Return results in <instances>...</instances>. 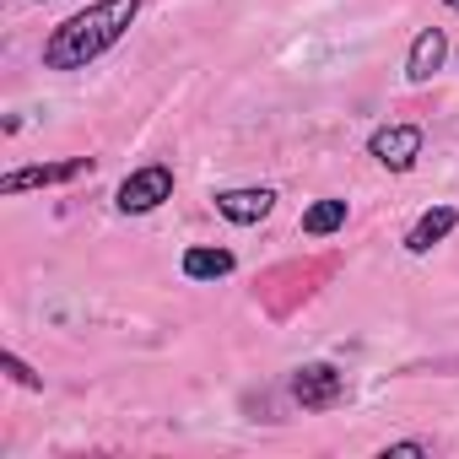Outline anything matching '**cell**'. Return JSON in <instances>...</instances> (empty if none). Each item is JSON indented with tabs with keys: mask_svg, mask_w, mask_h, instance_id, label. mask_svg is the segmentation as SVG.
Segmentation results:
<instances>
[{
	"mask_svg": "<svg viewBox=\"0 0 459 459\" xmlns=\"http://www.w3.org/2000/svg\"><path fill=\"white\" fill-rule=\"evenodd\" d=\"M416 152H421V130L416 125H389V130L373 135V157L384 168H394V173H405L416 162Z\"/></svg>",
	"mask_w": 459,
	"mask_h": 459,
	"instance_id": "3957f363",
	"label": "cell"
},
{
	"mask_svg": "<svg viewBox=\"0 0 459 459\" xmlns=\"http://www.w3.org/2000/svg\"><path fill=\"white\" fill-rule=\"evenodd\" d=\"M443 55H448L443 33H437V28H427V33H421V39L411 44V65H405V76H411V82H427V76H432V71L443 65Z\"/></svg>",
	"mask_w": 459,
	"mask_h": 459,
	"instance_id": "52a82bcc",
	"label": "cell"
},
{
	"mask_svg": "<svg viewBox=\"0 0 459 459\" xmlns=\"http://www.w3.org/2000/svg\"><path fill=\"white\" fill-rule=\"evenodd\" d=\"M76 173H87V157H76V162H55V168H22V173H6V178H0V189H6V195H22V189H33V184H60V178H76Z\"/></svg>",
	"mask_w": 459,
	"mask_h": 459,
	"instance_id": "8992f818",
	"label": "cell"
},
{
	"mask_svg": "<svg viewBox=\"0 0 459 459\" xmlns=\"http://www.w3.org/2000/svg\"><path fill=\"white\" fill-rule=\"evenodd\" d=\"M448 6H454V12H459V0H448Z\"/></svg>",
	"mask_w": 459,
	"mask_h": 459,
	"instance_id": "8fae6325",
	"label": "cell"
},
{
	"mask_svg": "<svg viewBox=\"0 0 459 459\" xmlns=\"http://www.w3.org/2000/svg\"><path fill=\"white\" fill-rule=\"evenodd\" d=\"M227 271H233V255L227 249H189L184 255V276H195V281H216Z\"/></svg>",
	"mask_w": 459,
	"mask_h": 459,
	"instance_id": "9c48e42d",
	"label": "cell"
},
{
	"mask_svg": "<svg viewBox=\"0 0 459 459\" xmlns=\"http://www.w3.org/2000/svg\"><path fill=\"white\" fill-rule=\"evenodd\" d=\"M173 195V173L168 168H141V173H130L125 184H119V205L125 211H152V205H162Z\"/></svg>",
	"mask_w": 459,
	"mask_h": 459,
	"instance_id": "7a4b0ae2",
	"label": "cell"
},
{
	"mask_svg": "<svg viewBox=\"0 0 459 459\" xmlns=\"http://www.w3.org/2000/svg\"><path fill=\"white\" fill-rule=\"evenodd\" d=\"M271 205H276L271 189H227V195H216V211H221L227 221H260Z\"/></svg>",
	"mask_w": 459,
	"mask_h": 459,
	"instance_id": "5b68a950",
	"label": "cell"
},
{
	"mask_svg": "<svg viewBox=\"0 0 459 459\" xmlns=\"http://www.w3.org/2000/svg\"><path fill=\"white\" fill-rule=\"evenodd\" d=\"M135 12H141V0H103V6L76 12V17L60 22L55 39L44 44V65H49V71H76V65L98 60L108 44H119V33L135 22Z\"/></svg>",
	"mask_w": 459,
	"mask_h": 459,
	"instance_id": "6da1fadb",
	"label": "cell"
},
{
	"mask_svg": "<svg viewBox=\"0 0 459 459\" xmlns=\"http://www.w3.org/2000/svg\"><path fill=\"white\" fill-rule=\"evenodd\" d=\"M454 221H459V216H454L448 205L427 211V216H421V221L411 227V238H405V244H411V255H427V249H432L437 238H448V233H454Z\"/></svg>",
	"mask_w": 459,
	"mask_h": 459,
	"instance_id": "ba28073f",
	"label": "cell"
},
{
	"mask_svg": "<svg viewBox=\"0 0 459 459\" xmlns=\"http://www.w3.org/2000/svg\"><path fill=\"white\" fill-rule=\"evenodd\" d=\"M346 221V200H319L308 216H303V233H314V238H325V233H335V227Z\"/></svg>",
	"mask_w": 459,
	"mask_h": 459,
	"instance_id": "30bf717a",
	"label": "cell"
},
{
	"mask_svg": "<svg viewBox=\"0 0 459 459\" xmlns=\"http://www.w3.org/2000/svg\"><path fill=\"white\" fill-rule=\"evenodd\" d=\"M341 373L335 368H325V362H314V368H303L298 378H292V394H298V405H308V411H325V405H335L341 400Z\"/></svg>",
	"mask_w": 459,
	"mask_h": 459,
	"instance_id": "277c9868",
	"label": "cell"
}]
</instances>
